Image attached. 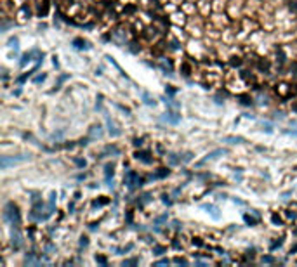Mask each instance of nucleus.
I'll return each instance as SVG.
<instances>
[{
    "mask_svg": "<svg viewBox=\"0 0 297 267\" xmlns=\"http://www.w3.org/2000/svg\"><path fill=\"white\" fill-rule=\"evenodd\" d=\"M245 5H247L245 0H228V5H226L228 16L231 19H240V17H243V16H245Z\"/></svg>",
    "mask_w": 297,
    "mask_h": 267,
    "instance_id": "obj_1",
    "label": "nucleus"
},
{
    "mask_svg": "<svg viewBox=\"0 0 297 267\" xmlns=\"http://www.w3.org/2000/svg\"><path fill=\"white\" fill-rule=\"evenodd\" d=\"M4 218H5L11 225L19 227V224H21L19 210H18V206H16L14 203H7L5 206H4Z\"/></svg>",
    "mask_w": 297,
    "mask_h": 267,
    "instance_id": "obj_2",
    "label": "nucleus"
},
{
    "mask_svg": "<svg viewBox=\"0 0 297 267\" xmlns=\"http://www.w3.org/2000/svg\"><path fill=\"white\" fill-rule=\"evenodd\" d=\"M188 14L182 11V9H177V11H174L172 14H170V21H172V24H177V26H186V23H188Z\"/></svg>",
    "mask_w": 297,
    "mask_h": 267,
    "instance_id": "obj_3",
    "label": "nucleus"
},
{
    "mask_svg": "<svg viewBox=\"0 0 297 267\" xmlns=\"http://www.w3.org/2000/svg\"><path fill=\"white\" fill-rule=\"evenodd\" d=\"M226 66H228V68H231V70H235V68L242 70L243 66H245V59H243L240 54H231V56L226 59Z\"/></svg>",
    "mask_w": 297,
    "mask_h": 267,
    "instance_id": "obj_4",
    "label": "nucleus"
},
{
    "mask_svg": "<svg viewBox=\"0 0 297 267\" xmlns=\"http://www.w3.org/2000/svg\"><path fill=\"white\" fill-rule=\"evenodd\" d=\"M150 156H151L150 151H136L134 158L139 160V162H143V163H153V158H150Z\"/></svg>",
    "mask_w": 297,
    "mask_h": 267,
    "instance_id": "obj_5",
    "label": "nucleus"
},
{
    "mask_svg": "<svg viewBox=\"0 0 297 267\" xmlns=\"http://www.w3.org/2000/svg\"><path fill=\"white\" fill-rule=\"evenodd\" d=\"M179 120H181V115H179V113L169 111V113H165V115H163V121H167V123H172V125H176Z\"/></svg>",
    "mask_w": 297,
    "mask_h": 267,
    "instance_id": "obj_6",
    "label": "nucleus"
},
{
    "mask_svg": "<svg viewBox=\"0 0 297 267\" xmlns=\"http://www.w3.org/2000/svg\"><path fill=\"white\" fill-rule=\"evenodd\" d=\"M282 215H283V218H285V222H295L297 220V212L295 210H292V208H289V210H283L282 212Z\"/></svg>",
    "mask_w": 297,
    "mask_h": 267,
    "instance_id": "obj_7",
    "label": "nucleus"
},
{
    "mask_svg": "<svg viewBox=\"0 0 297 267\" xmlns=\"http://www.w3.org/2000/svg\"><path fill=\"white\" fill-rule=\"evenodd\" d=\"M21 245H23V236L19 234V231H12V248L19 250Z\"/></svg>",
    "mask_w": 297,
    "mask_h": 267,
    "instance_id": "obj_8",
    "label": "nucleus"
},
{
    "mask_svg": "<svg viewBox=\"0 0 297 267\" xmlns=\"http://www.w3.org/2000/svg\"><path fill=\"white\" fill-rule=\"evenodd\" d=\"M228 5V0H212V9L214 12H222Z\"/></svg>",
    "mask_w": 297,
    "mask_h": 267,
    "instance_id": "obj_9",
    "label": "nucleus"
},
{
    "mask_svg": "<svg viewBox=\"0 0 297 267\" xmlns=\"http://www.w3.org/2000/svg\"><path fill=\"white\" fill-rule=\"evenodd\" d=\"M35 54H38V50H30V52H26V54H23V57H21V61H19V66H21V68H24V66H26V63H30V61H31V57H33Z\"/></svg>",
    "mask_w": 297,
    "mask_h": 267,
    "instance_id": "obj_10",
    "label": "nucleus"
},
{
    "mask_svg": "<svg viewBox=\"0 0 297 267\" xmlns=\"http://www.w3.org/2000/svg\"><path fill=\"white\" fill-rule=\"evenodd\" d=\"M219 155H224V149H215V151H212L210 155H207V156H205V158H203V160H202L200 163H198V167H202L203 163H207L208 160H214V158H217Z\"/></svg>",
    "mask_w": 297,
    "mask_h": 267,
    "instance_id": "obj_11",
    "label": "nucleus"
},
{
    "mask_svg": "<svg viewBox=\"0 0 297 267\" xmlns=\"http://www.w3.org/2000/svg\"><path fill=\"white\" fill-rule=\"evenodd\" d=\"M73 45H75L76 49H89L87 42H85V40H82V38H75V40H73Z\"/></svg>",
    "mask_w": 297,
    "mask_h": 267,
    "instance_id": "obj_12",
    "label": "nucleus"
},
{
    "mask_svg": "<svg viewBox=\"0 0 297 267\" xmlns=\"http://www.w3.org/2000/svg\"><path fill=\"white\" fill-rule=\"evenodd\" d=\"M282 217H283V215L273 213V215H271V222H273L275 225H282V224H283V218H282Z\"/></svg>",
    "mask_w": 297,
    "mask_h": 267,
    "instance_id": "obj_13",
    "label": "nucleus"
},
{
    "mask_svg": "<svg viewBox=\"0 0 297 267\" xmlns=\"http://www.w3.org/2000/svg\"><path fill=\"white\" fill-rule=\"evenodd\" d=\"M106 203H110V198L103 196V199H94V201H92V206H104Z\"/></svg>",
    "mask_w": 297,
    "mask_h": 267,
    "instance_id": "obj_14",
    "label": "nucleus"
},
{
    "mask_svg": "<svg viewBox=\"0 0 297 267\" xmlns=\"http://www.w3.org/2000/svg\"><path fill=\"white\" fill-rule=\"evenodd\" d=\"M37 68H38V66H35V68H33V70H31V71H28V73H24V75H21V77L18 78V80H16V82H18V83H23V82H24V80H26L28 77H31V75H33V73H35V70H37Z\"/></svg>",
    "mask_w": 297,
    "mask_h": 267,
    "instance_id": "obj_15",
    "label": "nucleus"
},
{
    "mask_svg": "<svg viewBox=\"0 0 297 267\" xmlns=\"http://www.w3.org/2000/svg\"><path fill=\"white\" fill-rule=\"evenodd\" d=\"M165 175H169V168H160V172L153 174L151 179H162V177H165Z\"/></svg>",
    "mask_w": 297,
    "mask_h": 267,
    "instance_id": "obj_16",
    "label": "nucleus"
},
{
    "mask_svg": "<svg viewBox=\"0 0 297 267\" xmlns=\"http://www.w3.org/2000/svg\"><path fill=\"white\" fill-rule=\"evenodd\" d=\"M261 262H263V264H276L278 260L275 259V257H271V255H264L263 259H261Z\"/></svg>",
    "mask_w": 297,
    "mask_h": 267,
    "instance_id": "obj_17",
    "label": "nucleus"
},
{
    "mask_svg": "<svg viewBox=\"0 0 297 267\" xmlns=\"http://www.w3.org/2000/svg\"><path fill=\"white\" fill-rule=\"evenodd\" d=\"M191 245L202 248V246H205V241H203L202 238H191Z\"/></svg>",
    "mask_w": 297,
    "mask_h": 267,
    "instance_id": "obj_18",
    "label": "nucleus"
},
{
    "mask_svg": "<svg viewBox=\"0 0 297 267\" xmlns=\"http://www.w3.org/2000/svg\"><path fill=\"white\" fill-rule=\"evenodd\" d=\"M165 253V246H153V255H163Z\"/></svg>",
    "mask_w": 297,
    "mask_h": 267,
    "instance_id": "obj_19",
    "label": "nucleus"
},
{
    "mask_svg": "<svg viewBox=\"0 0 297 267\" xmlns=\"http://www.w3.org/2000/svg\"><path fill=\"white\" fill-rule=\"evenodd\" d=\"M108 125H110V134H111V135H120V130H118L117 127L111 123L110 120H108Z\"/></svg>",
    "mask_w": 297,
    "mask_h": 267,
    "instance_id": "obj_20",
    "label": "nucleus"
},
{
    "mask_svg": "<svg viewBox=\"0 0 297 267\" xmlns=\"http://www.w3.org/2000/svg\"><path fill=\"white\" fill-rule=\"evenodd\" d=\"M257 218H259V217H257ZM257 218H252L250 215H243V220H245L247 224H250V225H256L257 224Z\"/></svg>",
    "mask_w": 297,
    "mask_h": 267,
    "instance_id": "obj_21",
    "label": "nucleus"
},
{
    "mask_svg": "<svg viewBox=\"0 0 297 267\" xmlns=\"http://www.w3.org/2000/svg\"><path fill=\"white\" fill-rule=\"evenodd\" d=\"M101 127L97 125V127H92V137H101Z\"/></svg>",
    "mask_w": 297,
    "mask_h": 267,
    "instance_id": "obj_22",
    "label": "nucleus"
},
{
    "mask_svg": "<svg viewBox=\"0 0 297 267\" xmlns=\"http://www.w3.org/2000/svg\"><path fill=\"white\" fill-rule=\"evenodd\" d=\"M226 141H228L229 144H236V142H242L243 139L242 137H226Z\"/></svg>",
    "mask_w": 297,
    "mask_h": 267,
    "instance_id": "obj_23",
    "label": "nucleus"
},
{
    "mask_svg": "<svg viewBox=\"0 0 297 267\" xmlns=\"http://www.w3.org/2000/svg\"><path fill=\"white\" fill-rule=\"evenodd\" d=\"M143 97H144V102H146V104H150V106H155V101H153V99L150 97V96H148L146 92L143 94Z\"/></svg>",
    "mask_w": 297,
    "mask_h": 267,
    "instance_id": "obj_24",
    "label": "nucleus"
},
{
    "mask_svg": "<svg viewBox=\"0 0 297 267\" xmlns=\"http://www.w3.org/2000/svg\"><path fill=\"white\" fill-rule=\"evenodd\" d=\"M240 99H242V104H245V106L252 104V99H250L249 96H240Z\"/></svg>",
    "mask_w": 297,
    "mask_h": 267,
    "instance_id": "obj_25",
    "label": "nucleus"
},
{
    "mask_svg": "<svg viewBox=\"0 0 297 267\" xmlns=\"http://www.w3.org/2000/svg\"><path fill=\"white\" fill-rule=\"evenodd\" d=\"M45 77H47V75H45V73H42V75H38V77L33 78V82H35V83H40V82H44V80H45Z\"/></svg>",
    "mask_w": 297,
    "mask_h": 267,
    "instance_id": "obj_26",
    "label": "nucleus"
},
{
    "mask_svg": "<svg viewBox=\"0 0 297 267\" xmlns=\"http://www.w3.org/2000/svg\"><path fill=\"white\" fill-rule=\"evenodd\" d=\"M165 92L169 94V96H174V94H176V89H174V87H170V85H167V87H165Z\"/></svg>",
    "mask_w": 297,
    "mask_h": 267,
    "instance_id": "obj_27",
    "label": "nucleus"
},
{
    "mask_svg": "<svg viewBox=\"0 0 297 267\" xmlns=\"http://www.w3.org/2000/svg\"><path fill=\"white\" fill-rule=\"evenodd\" d=\"M87 245H89V238H87V236H82V238H80V246H87Z\"/></svg>",
    "mask_w": 297,
    "mask_h": 267,
    "instance_id": "obj_28",
    "label": "nucleus"
},
{
    "mask_svg": "<svg viewBox=\"0 0 297 267\" xmlns=\"http://www.w3.org/2000/svg\"><path fill=\"white\" fill-rule=\"evenodd\" d=\"M169 264H170V260H169V259H162V260L157 262V265H169Z\"/></svg>",
    "mask_w": 297,
    "mask_h": 267,
    "instance_id": "obj_29",
    "label": "nucleus"
},
{
    "mask_svg": "<svg viewBox=\"0 0 297 267\" xmlns=\"http://www.w3.org/2000/svg\"><path fill=\"white\" fill-rule=\"evenodd\" d=\"M165 220H167V213L162 215V217H158V218H155V224H162V222H165Z\"/></svg>",
    "mask_w": 297,
    "mask_h": 267,
    "instance_id": "obj_30",
    "label": "nucleus"
},
{
    "mask_svg": "<svg viewBox=\"0 0 297 267\" xmlns=\"http://www.w3.org/2000/svg\"><path fill=\"white\" fill-rule=\"evenodd\" d=\"M139 260L137 259H132V260H125L124 262V265H134V264H137Z\"/></svg>",
    "mask_w": 297,
    "mask_h": 267,
    "instance_id": "obj_31",
    "label": "nucleus"
},
{
    "mask_svg": "<svg viewBox=\"0 0 297 267\" xmlns=\"http://www.w3.org/2000/svg\"><path fill=\"white\" fill-rule=\"evenodd\" d=\"M9 45L14 47V49H18V38H11V40H9Z\"/></svg>",
    "mask_w": 297,
    "mask_h": 267,
    "instance_id": "obj_32",
    "label": "nucleus"
},
{
    "mask_svg": "<svg viewBox=\"0 0 297 267\" xmlns=\"http://www.w3.org/2000/svg\"><path fill=\"white\" fill-rule=\"evenodd\" d=\"M169 160H170V163H172V165L179 163V158H176V155H170V156H169Z\"/></svg>",
    "mask_w": 297,
    "mask_h": 267,
    "instance_id": "obj_33",
    "label": "nucleus"
},
{
    "mask_svg": "<svg viewBox=\"0 0 297 267\" xmlns=\"http://www.w3.org/2000/svg\"><path fill=\"white\" fill-rule=\"evenodd\" d=\"M75 163L78 165V167H82V168L85 167V160H80V158H75Z\"/></svg>",
    "mask_w": 297,
    "mask_h": 267,
    "instance_id": "obj_34",
    "label": "nucleus"
},
{
    "mask_svg": "<svg viewBox=\"0 0 297 267\" xmlns=\"http://www.w3.org/2000/svg\"><path fill=\"white\" fill-rule=\"evenodd\" d=\"M143 141H144V139H134V146H136V148H141V146H143Z\"/></svg>",
    "mask_w": 297,
    "mask_h": 267,
    "instance_id": "obj_35",
    "label": "nucleus"
},
{
    "mask_svg": "<svg viewBox=\"0 0 297 267\" xmlns=\"http://www.w3.org/2000/svg\"><path fill=\"white\" fill-rule=\"evenodd\" d=\"M96 262H99V264H106V259L101 257V255H96Z\"/></svg>",
    "mask_w": 297,
    "mask_h": 267,
    "instance_id": "obj_36",
    "label": "nucleus"
},
{
    "mask_svg": "<svg viewBox=\"0 0 297 267\" xmlns=\"http://www.w3.org/2000/svg\"><path fill=\"white\" fill-rule=\"evenodd\" d=\"M174 264H188V262H186V260H182V259H179V257H177V259H174Z\"/></svg>",
    "mask_w": 297,
    "mask_h": 267,
    "instance_id": "obj_37",
    "label": "nucleus"
},
{
    "mask_svg": "<svg viewBox=\"0 0 297 267\" xmlns=\"http://www.w3.org/2000/svg\"><path fill=\"white\" fill-rule=\"evenodd\" d=\"M131 250H132V245H127V246H125V248H124V250H118V252L125 253V252H131Z\"/></svg>",
    "mask_w": 297,
    "mask_h": 267,
    "instance_id": "obj_38",
    "label": "nucleus"
},
{
    "mask_svg": "<svg viewBox=\"0 0 297 267\" xmlns=\"http://www.w3.org/2000/svg\"><path fill=\"white\" fill-rule=\"evenodd\" d=\"M295 252H297V245H294V246L290 248V253H295Z\"/></svg>",
    "mask_w": 297,
    "mask_h": 267,
    "instance_id": "obj_39",
    "label": "nucleus"
}]
</instances>
